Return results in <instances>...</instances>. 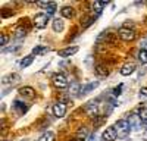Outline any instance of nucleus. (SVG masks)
Here are the masks:
<instances>
[{
    "label": "nucleus",
    "mask_w": 147,
    "mask_h": 141,
    "mask_svg": "<svg viewBox=\"0 0 147 141\" xmlns=\"http://www.w3.org/2000/svg\"><path fill=\"white\" fill-rule=\"evenodd\" d=\"M121 90H122V84H121L119 87H116V88L113 90V94H115V96H119V94H121Z\"/></svg>",
    "instance_id": "cd10ccee"
},
{
    "label": "nucleus",
    "mask_w": 147,
    "mask_h": 141,
    "mask_svg": "<svg viewBox=\"0 0 147 141\" xmlns=\"http://www.w3.org/2000/svg\"><path fill=\"white\" fill-rule=\"evenodd\" d=\"M106 5H107L106 2H94V3H93V7L96 9V12H97V15L100 13V12H102V9H103V7H105Z\"/></svg>",
    "instance_id": "412c9836"
},
{
    "label": "nucleus",
    "mask_w": 147,
    "mask_h": 141,
    "mask_svg": "<svg viewBox=\"0 0 147 141\" xmlns=\"http://www.w3.org/2000/svg\"><path fill=\"white\" fill-rule=\"evenodd\" d=\"M78 135H80V137L82 135V138H85V135H87V129H80V131H78Z\"/></svg>",
    "instance_id": "c85d7f7f"
},
{
    "label": "nucleus",
    "mask_w": 147,
    "mask_h": 141,
    "mask_svg": "<svg viewBox=\"0 0 147 141\" xmlns=\"http://www.w3.org/2000/svg\"><path fill=\"white\" fill-rule=\"evenodd\" d=\"M56 9H57V7H56V3H55V2H52V5H50V6H49V7L46 9V10H47V15H49V16H50V15H53L55 12H56Z\"/></svg>",
    "instance_id": "393cba45"
},
{
    "label": "nucleus",
    "mask_w": 147,
    "mask_h": 141,
    "mask_svg": "<svg viewBox=\"0 0 147 141\" xmlns=\"http://www.w3.org/2000/svg\"><path fill=\"white\" fill-rule=\"evenodd\" d=\"M99 87V81H96V82H90V84H87V85H84L82 88H81V94L80 96H85V94H88L90 91H93L94 88H97Z\"/></svg>",
    "instance_id": "ddd939ff"
},
{
    "label": "nucleus",
    "mask_w": 147,
    "mask_h": 141,
    "mask_svg": "<svg viewBox=\"0 0 147 141\" xmlns=\"http://www.w3.org/2000/svg\"><path fill=\"white\" fill-rule=\"evenodd\" d=\"M97 109H99V100H91V101H88L87 107H85L87 113H88V115H91V116L97 113Z\"/></svg>",
    "instance_id": "9d476101"
},
{
    "label": "nucleus",
    "mask_w": 147,
    "mask_h": 141,
    "mask_svg": "<svg viewBox=\"0 0 147 141\" xmlns=\"http://www.w3.org/2000/svg\"><path fill=\"white\" fill-rule=\"evenodd\" d=\"M141 47H143V50H147V43H143Z\"/></svg>",
    "instance_id": "7c9ffc66"
},
{
    "label": "nucleus",
    "mask_w": 147,
    "mask_h": 141,
    "mask_svg": "<svg viewBox=\"0 0 147 141\" xmlns=\"http://www.w3.org/2000/svg\"><path fill=\"white\" fill-rule=\"evenodd\" d=\"M38 141H55V132H52V131L44 132V134L40 137Z\"/></svg>",
    "instance_id": "6ab92c4d"
},
{
    "label": "nucleus",
    "mask_w": 147,
    "mask_h": 141,
    "mask_svg": "<svg viewBox=\"0 0 147 141\" xmlns=\"http://www.w3.org/2000/svg\"><path fill=\"white\" fill-rule=\"evenodd\" d=\"M138 115H140V119H141V124H144V125H147V107H143L140 112H138Z\"/></svg>",
    "instance_id": "4be33fe9"
},
{
    "label": "nucleus",
    "mask_w": 147,
    "mask_h": 141,
    "mask_svg": "<svg viewBox=\"0 0 147 141\" xmlns=\"http://www.w3.org/2000/svg\"><path fill=\"white\" fill-rule=\"evenodd\" d=\"M2 141H6V140H2Z\"/></svg>",
    "instance_id": "2f4dec72"
},
{
    "label": "nucleus",
    "mask_w": 147,
    "mask_h": 141,
    "mask_svg": "<svg viewBox=\"0 0 147 141\" xmlns=\"http://www.w3.org/2000/svg\"><path fill=\"white\" fill-rule=\"evenodd\" d=\"M46 53H49L47 46H35L32 49V54H46Z\"/></svg>",
    "instance_id": "f3484780"
},
{
    "label": "nucleus",
    "mask_w": 147,
    "mask_h": 141,
    "mask_svg": "<svg viewBox=\"0 0 147 141\" xmlns=\"http://www.w3.org/2000/svg\"><path fill=\"white\" fill-rule=\"evenodd\" d=\"M49 16L47 13H38V15H35L34 18V27L35 28H38V30H43L47 27V22H49Z\"/></svg>",
    "instance_id": "20e7f679"
},
{
    "label": "nucleus",
    "mask_w": 147,
    "mask_h": 141,
    "mask_svg": "<svg viewBox=\"0 0 147 141\" xmlns=\"http://www.w3.org/2000/svg\"><path fill=\"white\" fill-rule=\"evenodd\" d=\"M25 34H27V31L24 30V28H21V27L15 30V37H16V38H22V37H25Z\"/></svg>",
    "instance_id": "b1692460"
},
{
    "label": "nucleus",
    "mask_w": 147,
    "mask_h": 141,
    "mask_svg": "<svg viewBox=\"0 0 147 141\" xmlns=\"http://www.w3.org/2000/svg\"><path fill=\"white\" fill-rule=\"evenodd\" d=\"M52 81H53V84L57 87V88H66V87H69V81L66 79V77L63 75V74H55L53 77H52Z\"/></svg>",
    "instance_id": "7ed1b4c3"
},
{
    "label": "nucleus",
    "mask_w": 147,
    "mask_h": 141,
    "mask_svg": "<svg viewBox=\"0 0 147 141\" xmlns=\"http://www.w3.org/2000/svg\"><path fill=\"white\" fill-rule=\"evenodd\" d=\"M118 35L124 40V41H132L134 38H136V31H134V28H125L122 27L119 31H118Z\"/></svg>",
    "instance_id": "f03ea898"
},
{
    "label": "nucleus",
    "mask_w": 147,
    "mask_h": 141,
    "mask_svg": "<svg viewBox=\"0 0 147 141\" xmlns=\"http://www.w3.org/2000/svg\"><path fill=\"white\" fill-rule=\"evenodd\" d=\"M118 137V132H116V128L115 126H107L105 131H103V141H115Z\"/></svg>",
    "instance_id": "39448f33"
},
{
    "label": "nucleus",
    "mask_w": 147,
    "mask_h": 141,
    "mask_svg": "<svg viewBox=\"0 0 147 141\" xmlns=\"http://www.w3.org/2000/svg\"><path fill=\"white\" fill-rule=\"evenodd\" d=\"M0 38H2V40H0V46H3V47H5V46L7 44V40H9V38H7V35H6V34H2V35H0Z\"/></svg>",
    "instance_id": "a878e982"
},
{
    "label": "nucleus",
    "mask_w": 147,
    "mask_h": 141,
    "mask_svg": "<svg viewBox=\"0 0 147 141\" xmlns=\"http://www.w3.org/2000/svg\"><path fill=\"white\" fill-rule=\"evenodd\" d=\"M37 5H38L40 7H44V9H47L49 6L52 5V2H37Z\"/></svg>",
    "instance_id": "bb28decb"
},
{
    "label": "nucleus",
    "mask_w": 147,
    "mask_h": 141,
    "mask_svg": "<svg viewBox=\"0 0 147 141\" xmlns=\"http://www.w3.org/2000/svg\"><path fill=\"white\" fill-rule=\"evenodd\" d=\"M138 60L141 62V63H147V50H140V53H138Z\"/></svg>",
    "instance_id": "5701e85b"
},
{
    "label": "nucleus",
    "mask_w": 147,
    "mask_h": 141,
    "mask_svg": "<svg viewBox=\"0 0 147 141\" xmlns=\"http://www.w3.org/2000/svg\"><path fill=\"white\" fill-rule=\"evenodd\" d=\"M140 94H141V96H146V97H147V87H143V88L140 90Z\"/></svg>",
    "instance_id": "c756f323"
},
{
    "label": "nucleus",
    "mask_w": 147,
    "mask_h": 141,
    "mask_svg": "<svg viewBox=\"0 0 147 141\" xmlns=\"http://www.w3.org/2000/svg\"><path fill=\"white\" fill-rule=\"evenodd\" d=\"M19 79H21V77H19L18 74H9V75L3 77L2 82H3L5 85H9V84H16Z\"/></svg>",
    "instance_id": "6e6552de"
},
{
    "label": "nucleus",
    "mask_w": 147,
    "mask_h": 141,
    "mask_svg": "<svg viewBox=\"0 0 147 141\" xmlns=\"http://www.w3.org/2000/svg\"><path fill=\"white\" fill-rule=\"evenodd\" d=\"M19 94L22 97H25V99H34L35 97V91L31 87H22V88H19Z\"/></svg>",
    "instance_id": "1a4fd4ad"
},
{
    "label": "nucleus",
    "mask_w": 147,
    "mask_h": 141,
    "mask_svg": "<svg viewBox=\"0 0 147 141\" xmlns=\"http://www.w3.org/2000/svg\"><path fill=\"white\" fill-rule=\"evenodd\" d=\"M81 85H80V82H72L71 84V87H69V96H72V97H75V96H80L81 94Z\"/></svg>",
    "instance_id": "f8f14e48"
},
{
    "label": "nucleus",
    "mask_w": 147,
    "mask_h": 141,
    "mask_svg": "<svg viewBox=\"0 0 147 141\" xmlns=\"http://www.w3.org/2000/svg\"><path fill=\"white\" fill-rule=\"evenodd\" d=\"M27 106L25 104H24V103H21L19 100H15L13 101V110L18 113V115H24V113H25L27 112Z\"/></svg>",
    "instance_id": "4468645a"
},
{
    "label": "nucleus",
    "mask_w": 147,
    "mask_h": 141,
    "mask_svg": "<svg viewBox=\"0 0 147 141\" xmlns=\"http://www.w3.org/2000/svg\"><path fill=\"white\" fill-rule=\"evenodd\" d=\"M115 128H116V132H118V137L119 138H127L131 132V124L128 119H119L116 121L115 124Z\"/></svg>",
    "instance_id": "f257e3e1"
},
{
    "label": "nucleus",
    "mask_w": 147,
    "mask_h": 141,
    "mask_svg": "<svg viewBox=\"0 0 147 141\" xmlns=\"http://www.w3.org/2000/svg\"><path fill=\"white\" fill-rule=\"evenodd\" d=\"M78 50H80L78 46H71V47H66V49H63V50H59L57 54H59L60 57H69V56H72V54H75Z\"/></svg>",
    "instance_id": "0eeeda50"
},
{
    "label": "nucleus",
    "mask_w": 147,
    "mask_h": 141,
    "mask_svg": "<svg viewBox=\"0 0 147 141\" xmlns=\"http://www.w3.org/2000/svg\"><path fill=\"white\" fill-rule=\"evenodd\" d=\"M52 25H53V31H56V32H62L63 31V27H65L62 19H55L52 22Z\"/></svg>",
    "instance_id": "dca6fc26"
},
{
    "label": "nucleus",
    "mask_w": 147,
    "mask_h": 141,
    "mask_svg": "<svg viewBox=\"0 0 147 141\" xmlns=\"http://www.w3.org/2000/svg\"><path fill=\"white\" fill-rule=\"evenodd\" d=\"M53 115L56 117H63L66 115V104L62 101H57L56 104H53Z\"/></svg>",
    "instance_id": "423d86ee"
},
{
    "label": "nucleus",
    "mask_w": 147,
    "mask_h": 141,
    "mask_svg": "<svg viewBox=\"0 0 147 141\" xmlns=\"http://www.w3.org/2000/svg\"><path fill=\"white\" fill-rule=\"evenodd\" d=\"M32 60H34V56H32V54L25 56V57H24L22 60H21V68H22V69H24V68H28V66L32 63Z\"/></svg>",
    "instance_id": "a211bd4d"
},
{
    "label": "nucleus",
    "mask_w": 147,
    "mask_h": 141,
    "mask_svg": "<svg viewBox=\"0 0 147 141\" xmlns=\"http://www.w3.org/2000/svg\"><path fill=\"white\" fill-rule=\"evenodd\" d=\"M134 70H136V65L134 63H125L124 66L121 68V75H124V77H128V75H131Z\"/></svg>",
    "instance_id": "9b49d317"
},
{
    "label": "nucleus",
    "mask_w": 147,
    "mask_h": 141,
    "mask_svg": "<svg viewBox=\"0 0 147 141\" xmlns=\"http://www.w3.org/2000/svg\"><path fill=\"white\" fill-rule=\"evenodd\" d=\"M96 74L99 75V77H107L109 75V70L105 66H102V65H97L96 66Z\"/></svg>",
    "instance_id": "aec40b11"
},
{
    "label": "nucleus",
    "mask_w": 147,
    "mask_h": 141,
    "mask_svg": "<svg viewBox=\"0 0 147 141\" xmlns=\"http://www.w3.org/2000/svg\"><path fill=\"white\" fill-rule=\"evenodd\" d=\"M60 13H62L63 18H69V19H71V18L74 16V13H75V10H74L72 6H63L62 10H60Z\"/></svg>",
    "instance_id": "2eb2a0df"
}]
</instances>
